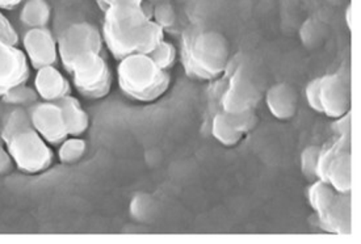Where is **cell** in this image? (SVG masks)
Segmentation results:
<instances>
[{"instance_id":"cell-2","label":"cell","mask_w":361,"mask_h":244,"mask_svg":"<svg viewBox=\"0 0 361 244\" xmlns=\"http://www.w3.org/2000/svg\"><path fill=\"white\" fill-rule=\"evenodd\" d=\"M152 20V15L140 6H111L105 10L103 39L114 58L137 53L143 25Z\"/></svg>"},{"instance_id":"cell-4","label":"cell","mask_w":361,"mask_h":244,"mask_svg":"<svg viewBox=\"0 0 361 244\" xmlns=\"http://www.w3.org/2000/svg\"><path fill=\"white\" fill-rule=\"evenodd\" d=\"M16 169L25 173H39L50 167L54 152L33 128L12 135L4 142Z\"/></svg>"},{"instance_id":"cell-31","label":"cell","mask_w":361,"mask_h":244,"mask_svg":"<svg viewBox=\"0 0 361 244\" xmlns=\"http://www.w3.org/2000/svg\"><path fill=\"white\" fill-rule=\"evenodd\" d=\"M152 209V201L149 200L147 196H142V197L134 198L133 204H132V214L138 219H142L147 216L149 210Z\"/></svg>"},{"instance_id":"cell-25","label":"cell","mask_w":361,"mask_h":244,"mask_svg":"<svg viewBox=\"0 0 361 244\" xmlns=\"http://www.w3.org/2000/svg\"><path fill=\"white\" fill-rule=\"evenodd\" d=\"M319 146H307L301 152V171L305 178L309 180H317V167H318V159L321 154Z\"/></svg>"},{"instance_id":"cell-3","label":"cell","mask_w":361,"mask_h":244,"mask_svg":"<svg viewBox=\"0 0 361 244\" xmlns=\"http://www.w3.org/2000/svg\"><path fill=\"white\" fill-rule=\"evenodd\" d=\"M188 62L196 74L216 76L225 71L230 58V47L225 36L216 30H201L185 38Z\"/></svg>"},{"instance_id":"cell-30","label":"cell","mask_w":361,"mask_h":244,"mask_svg":"<svg viewBox=\"0 0 361 244\" xmlns=\"http://www.w3.org/2000/svg\"><path fill=\"white\" fill-rule=\"evenodd\" d=\"M15 169L16 166L11 157L10 151L7 149L4 141L0 138V175H7Z\"/></svg>"},{"instance_id":"cell-29","label":"cell","mask_w":361,"mask_h":244,"mask_svg":"<svg viewBox=\"0 0 361 244\" xmlns=\"http://www.w3.org/2000/svg\"><path fill=\"white\" fill-rule=\"evenodd\" d=\"M336 121L334 123V130L339 137H351L352 135V117L351 112H347L341 117L335 118Z\"/></svg>"},{"instance_id":"cell-9","label":"cell","mask_w":361,"mask_h":244,"mask_svg":"<svg viewBox=\"0 0 361 244\" xmlns=\"http://www.w3.org/2000/svg\"><path fill=\"white\" fill-rule=\"evenodd\" d=\"M257 125V114L254 109L243 112H222L214 116L212 122L213 137L225 146H234L240 141L246 133Z\"/></svg>"},{"instance_id":"cell-34","label":"cell","mask_w":361,"mask_h":244,"mask_svg":"<svg viewBox=\"0 0 361 244\" xmlns=\"http://www.w3.org/2000/svg\"><path fill=\"white\" fill-rule=\"evenodd\" d=\"M345 20H347V24H348V27L350 29H352V10L351 6L347 8V12H345Z\"/></svg>"},{"instance_id":"cell-27","label":"cell","mask_w":361,"mask_h":244,"mask_svg":"<svg viewBox=\"0 0 361 244\" xmlns=\"http://www.w3.org/2000/svg\"><path fill=\"white\" fill-rule=\"evenodd\" d=\"M306 100L315 112L322 113V97H321V78L313 79L305 90Z\"/></svg>"},{"instance_id":"cell-5","label":"cell","mask_w":361,"mask_h":244,"mask_svg":"<svg viewBox=\"0 0 361 244\" xmlns=\"http://www.w3.org/2000/svg\"><path fill=\"white\" fill-rule=\"evenodd\" d=\"M68 73L73 75L76 90L87 97H102L111 88V70L102 53L88 51L78 56Z\"/></svg>"},{"instance_id":"cell-7","label":"cell","mask_w":361,"mask_h":244,"mask_svg":"<svg viewBox=\"0 0 361 244\" xmlns=\"http://www.w3.org/2000/svg\"><path fill=\"white\" fill-rule=\"evenodd\" d=\"M322 113L338 118L351 112L352 85L350 71L343 68L338 73L321 78Z\"/></svg>"},{"instance_id":"cell-32","label":"cell","mask_w":361,"mask_h":244,"mask_svg":"<svg viewBox=\"0 0 361 244\" xmlns=\"http://www.w3.org/2000/svg\"><path fill=\"white\" fill-rule=\"evenodd\" d=\"M109 7L114 6V7H121V6H142L143 0H108Z\"/></svg>"},{"instance_id":"cell-23","label":"cell","mask_w":361,"mask_h":244,"mask_svg":"<svg viewBox=\"0 0 361 244\" xmlns=\"http://www.w3.org/2000/svg\"><path fill=\"white\" fill-rule=\"evenodd\" d=\"M58 146V158L65 164H74L86 155L87 142L79 137H67Z\"/></svg>"},{"instance_id":"cell-21","label":"cell","mask_w":361,"mask_h":244,"mask_svg":"<svg viewBox=\"0 0 361 244\" xmlns=\"http://www.w3.org/2000/svg\"><path fill=\"white\" fill-rule=\"evenodd\" d=\"M1 100L4 103L13 105V106L29 108L33 104L37 103L38 94L35 87H29L24 82V83L11 87L8 91H6L4 94H1Z\"/></svg>"},{"instance_id":"cell-24","label":"cell","mask_w":361,"mask_h":244,"mask_svg":"<svg viewBox=\"0 0 361 244\" xmlns=\"http://www.w3.org/2000/svg\"><path fill=\"white\" fill-rule=\"evenodd\" d=\"M149 56L155 62L157 66L161 67L164 71H169V68H171L176 61V49L171 42L163 39Z\"/></svg>"},{"instance_id":"cell-15","label":"cell","mask_w":361,"mask_h":244,"mask_svg":"<svg viewBox=\"0 0 361 244\" xmlns=\"http://www.w3.org/2000/svg\"><path fill=\"white\" fill-rule=\"evenodd\" d=\"M324 228L338 235L352 234L351 193H338L331 207L319 216Z\"/></svg>"},{"instance_id":"cell-20","label":"cell","mask_w":361,"mask_h":244,"mask_svg":"<svg viewBox=\"0 0 361 244\" xmlns=\"http://www.w3.org/2000/svg\"><path fill=\"white\" fill-rule=\"evenodd\" d=\"M29 128H33V126L30 121L28 108L15 106L6 116L4 121L0 125V137L3 141L6 142L7 140H10L12 135L23 132L25 129H29Z\"/></svg>"},{"instance_id":"cell-28","label":"cell","mask_w":361,"mask_h":244,"mask_svg":"<svg viewBox=\"0 0 361 244\" xmlns=\"http://www.w3.org/2000/svg\"><path fill=\"white\" fill-rule=\"evenodd\" d=\"M0 39L11 42L13 45H18V41H19L16 30L1 12H0Z\"/></svg>"},{"instance_id":"cell-12","label":"cell","mask_w":361,"mask_h":244,"mask_svg":"<svg viewBox=\"0 0 361 244\" xmlns=\"http://www.w3.org/2000/svg\"><path fill=\"white\" fill-rule=\"evenodd\" d=\"M259 100V91L251 76L243 68H239L233 76L228 91L222 99L225 112L238 113L254 109Z\"/></svg>"},{"instance_id":"cell-14","label":"cell","mask_w":361,"mask_h":244,"mask_svg":"<svg viewBox=\"0 0 361 244\" xmlns=\"http://www.w3.org/2000/svg\"><path fill=\"white\" fill-rule=\"evenodd\" d=\"M33 87L38 97L44 102L57 103L70 94V85L66 78L54 65L38 68Z\"/></svg>"},{"instance_id":"cell-26","label":"cell","mask_w":361,"mask_h":244,"mask_svg":"<svg viewBox=\"0 0 361 244\" xmlns=\"http://www.w3.org/2000/svg\"><path fill=\"white\" fill-rule=\"evenodd\" d=\"M152 20H154L158 25H161L163 29L172 27L176 20V13L169 3H162L157 6L152 10Z\"/></svg>"},{"instance_id":"cell-18","label":"cell","mask_w":361,"mask_h":244,"mask_svg":"<svg viewBox=\"0 0 361 244\" xmlns=\"http://www.w3.org/2000/svg\"><path fill=\"white\" fill-rule=\"evenodd\" d=\"M19 18L27 28H47L51 19V7L48 0H24Z\"/></svg>"},{"instance_id":"cell-10","label":"cell","mask_w":361,"mask_h":244,"mask_svg":"<svg viewBox=\"0 0 361 244\" xmlns=\"http://www.w3.org/2000/svg\"><path fill=\"white\" fill-rule=\"evenodd\" d=\"M24 54L33 68L53 66L57 63L58 41L48 28L28 29L23 38Z\"/></svg>"},{"instance_id":"cell-11","label":"cell","mask_w":361,"mask_h":244,"mask_svg":"<svg viewBox=\"0 0 361 244\" xmlns=\"http://www.w3.org/2000/svg\"><path fill=\"white\" fill-rule=\"evenodd\" d=\"M28 73V61L24 51L16 45L0 39V97L11 87L24 83Z\"/></svg>"},{"instance_id":"cell-22","label":"cell","mask_w":361,"mask_h":244,"mask_svg":"<svg viewBox=\"0 0 361 244\" xmlns=\"http://www.w3.org/2000/svg\"><path fill=\"white\" fill-rule=\"evenodd\" d=\"M163 39H164V29L161 25H158L154 20H149L143 25L140 42L137 47V53L149 56Z\"/></svg>"},{"instance_id":"cell-1","label":"cell","mask_w":361,"mask_h":244,"mask_svg":"<svg viewBox=\"0 0 361 244\" xmlns=\"http://www.w3.org/2000/svg\"><path fill=\"white\" fill-rule=\"evenodd\" d=\"M120 88L134 100L152 102L167 90L170 75L147 54L133 53L120 59L117 67Z\"/></svg>"},{"instance_id":"cell-17","label":"cell","mask_w":361,"mask_h":244,"mask_svg":"<svg viewBox=\"0 0 361 244\" xmlns=\"http://www.w3.org/2000/svg\"><path fill=\"white\" fill-rule=\"evenodd\" d=\"M57 103L63 116L68 137H80L85 134L90 125V118L79 100L71 94H67Z\"/></svg>"},{"instance_id":"cell-33","label":"cell","mask_w":361,"mask_h":244,"mask_svg":"<svg viewBox=\"0 0 361 244\" xmlns=\"http://www.w3.org/2000/svg\"><path fill=\"white\" fill-rule=\"evenodd\" d=\"M24 0H0V10H13L23 4Z\"/></svg>"},{"instance_id":"cell-35","label":"cell","mask_w":361,"mask_h":244,"mask_svg":"<svg viewBox=\"0 0 361 244\" xmlns=\"http://www.w3.org/2000/svg\"><path fill=\"white\" fill-rule=\"evenodd\" d=\"M104 10H106L108 7H109V4H108V0H96Z\"/></svg>"},{"instance_id":"cell-19","label":"cell","mask_w":361,"mask_h":244,"mask_svg":"<svg viewBox=\"0 0 361 244\" xmlns=\"http://www.w3.org/2000/svg\"><path fill=\"white\" fill-rule=\"evenodd\" d=\"M338 193L339 192H336L330 183L321 178L314 180L313 185L309 189L307 196H309V202L318 218L324 216V213L329 210V207H331Z\"/></svg>"},{"instance_id":"cell-16","label":"cell","mask_w":361,"mask_h":244,"mask_svg":"<svg viewBox=\"0 0 361 244\" xmlns=\"http://www.w3.org/2000/svg\"><path fill=\"white\" fill-rule=\"evenodd\" d=\"M266 103L271 114L277 120L293 118L298 108V96L295 88L286 83L272 85L266 94Z\"/></svg>"},{"instance_id":"cell-13","label":"cell","mask_w":361,"mask_h":244,"mask_svg":"<svg viewBox=\"0 0 361 244\" xmlns=\"http://www.w3.org/2000/svg\"><path fill=\"white\" fill-rule=\"evenodd\" d=\"M335 145V154L327 169L326 181L339 193H351L352 142L351 137H339Z\"/></svg>"},{"instance_id":"cell-8","label":"cell","mask_w":361,"mask_h":244,"mask_svg":"<svg viewBox=\"0 0 361 244\" xmlns=\"http://www.w3.org/2000/svg\"><path fill=\"white\" fill-rule=\"evenodd\" d=\"M28 111L33 129L49 145H59L68 137L63 116L58 103L42 100L29 106Z\"/></svg>"},{"instance_id":"cell-6","label":"cell","mask_w":361,"mask_h":244,"mask_svg":"<svg viewBox=\"0 0 361 244\" xmlns=\"http://www.w3.org/2000/svg\"><path fill=\"white\" fill-rule=\"evenodd\" d=\"M57 41L58 56L67 71L78 56L88 51L102 53L104 44L100 30L88 21L71 24Z\"/></svg>"},{"instance_id":"cell-36","label":"cell","mask_w":361,"mask_h":244,"mask_svg":"<svg viewBox=\"0 0 361 244\" xmlns=\"http://www.w3.org/2000/svg\"><path fill=\"white\" fill-rule=\"evenodd\" d=\"M0 138H1V137H0Z\"/></svg>"}]
</instances>
